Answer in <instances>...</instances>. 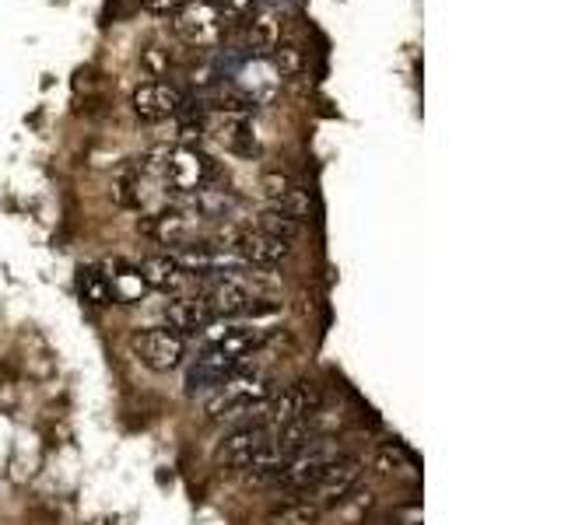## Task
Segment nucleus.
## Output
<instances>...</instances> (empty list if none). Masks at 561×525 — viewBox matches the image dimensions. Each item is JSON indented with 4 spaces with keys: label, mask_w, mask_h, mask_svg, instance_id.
<instances>
[{
    "label": "nucleus",
    "mask_w": 561,
    "mask_h": 525,
    "mask_svg": "<svg viewBox=\"0 0 561 525\" xmlns=\"http://www.w3.org/2000/svg\"><path fill=\"white\" fill-rule=\"evenodd\" d=\"M267 396H271V375L260 372L253 364H242L236 375H228L221 385H215V389L201 396V407L210 420H218L228 410L250 407V402H260Z\"/></svg>",
    "instance_id": "f257e3e1"
},
{
    "label": "nucleus",
    "mask_w": 561,
    "mask_h": 525,
    "mask_svg": "<svg viewBox=\"0 0 561 525\" xmlns=\"http://www.w3.org/2000/svg\"><path fill=\"white\" fill-rule=\"evenodd\" d=\"M207 183H215V162L210 154H204L201 148H165L162 154V186L172 200L193 197L197 189H204Z\"/></svg>",
    "instance_id": "f03ea898"
},
{
    "label": "nucleus",
    "mask_w": 561,
    "mask_h": 525,
    "mask_svg": "<svg viewBox=\"0 0 561 525\" xmlns=\"http://www.w3.org/2000/svg\"><path fill=\"white\" fill-rule=\"evenodd\" d=\"M172 28L186 46L210 49V46H218V39H221L225 18L218 14V8L210 4V0H186V4L175 11Z\"/></svg>",
    "instance_id": "7ed1b4c3"
},
{
    "label": "nucleus",
    "mask_w": 561,
    "mask_h": 525,
    "mask_svg": "<svg viewBox=\"0 0 561 525\" xmlns=\"http://www.w3.org/2000/svg\"><path fill=\"white\" fill-rule=\"evenodd\" d=\"M341 448L337 445H330L323 442V438H316V442L306 448V452H298L291 455V459L277 469V487H285V490H312L316 483H320V477L327 472V466L337 459Z\"/></svg>",
    "instance_id": "20e7f679"
},
{
    "label": "nucleus",
    "mask_w": 561,
    "mask_h": 525,
    "mask_svg": "<svg viewBox=\"0 0 561 525\" xmlns=\"http://www.w3.org/2000/svg\"><path fill=\"white\" fill-rule=\"evenodd\" d=\"M130 105L145 122H162L183 116L190 109V95L175 81H145L134 88Z\"/></svg>",
    "instance_id": "39448f33"
},
{
    "label": "nucleus",
    "mask_w": 561,
    "mask_h": 525,
    "mask_svg": "<svg viewBox=\"0 0 561 525\" xmlns=\"http://www.w3.org/2000/svg\"><path fill=\"white\" fill-rule=\"evenodd\" d=\"M134 354L151 372H175L186 361V337L172 332L169 326L145 329L134 337Z\"/></svg>",
    "instance_id": "423d86ee"
},
{
    "label": "nucleus",
    "mask_w": 561,
    "mask_h": 525,
    "mask_svg": "<svg viewBox=\"0 0 561 525\" xmlns=\"http://www.w3.org/2000/svg\"><path fill=\"white\" fill-rule=\"evenodd\" d=\"M320 410V389L312 382H291L277 396H267V428H285L309 420Z\"/></svg>",
    "instance_id": "0eeeda50"
},
{
    "label": "nucleus",
    "mask_w": 561,
    "mask_h": 525,
    "mask_svg": "<svg viewBox=\"0 0 561 525\" xmlns=\"http://www.w3.org/2000/svg\"><path fill=\"white\" fill-rule=\"evenodd\" d=\"M362 472H365V466H362L358 455H337V459H333V463L327 466V472L320 477V483L312 487V490H316V501H312V504H320V508L344 504L351 494H355V487H358V480H362Z\"/></svg>",
    "instance_id": "6e6552de"
},
{
    "label": "nucleus",
    "mask_w": 561,
    "mask_h": 525,
    "mask_svg": "<svg viewBox=\"0 0 561 525\" xmlns=\"http://www.w3.org/2000/svg\"><path fill=\"white\" fill-rule=\"evenodd\" d=\"M204 133L215 137L225 151L253 158L256 154V137L250 116H232V113H207L204 116Z\"/></svg>",
    "instance_id": "1a4fd4ad"
},
{
    "label": "nucleus",
    "mask_w": 561,
    "mask_h": 525,
    "mask_svg": "<svg viewBox=\"0 0 561 525\" xmlns=\"http://www.w3.org/2000/svg\"><path fill=\"white\" fill-rule=\"evenodd\" d=\"M245 361L239 358H228V354H218V350H204V354H197V361L190 364V372H186V385H190V393H210L215 385H221L228 375H236L239 368Z\"/></svg>",
    "instance_id": "9d476101"
},
{
    "label": "nucleus",
    "mask_w": 561,
    "mask_h": 525,
    "mask_svg": "<svg viewBox=\"0 0 561 525\" xmlns=\"http://www.w3.org/2000/svg\"><path fill=\"white\" fill-rule=\"evenodd\" d=\"M271 442V428L267 424H253V428H232V434L225 438L218 455H221V463L228 466H236V469H245L250 466L253 455Z\"/></svg>",
    "instance_id": "9b49d317"
},
{
    "label": "nucleus",
    "mask_w": 561,
    "mask_h": 525,
    "mask_svg": "<svg viewBox=\"0 0 561 525\" xmlns=\"http://www.w3.org/2000/svg\"><path fill=\"white\" fill-rule=\"evenodd\" d=\"M210 323V312L204 305L201 294H190V298H175V302L165 308V326L180 337H197L201 329H207Z\"/></svg>",
    "instance_id": "f8f14e48"
},
{
    "label": "nucleus",
    "mask_w": 561,
    "mask_h": 525,
    "mask_svg": "<svg viewBox=\"0 0 561 525\" xmlns=\"http://www.w3.org/2000/svg\"><path fill=\"white\" fill-rule=\"evenodd\" d=\"M277 43H280V28H277V18L271 11H256V14L242 18V46L250 57H256V60L271 57V49Z\"/></svg>",
    "instance_id": "ddd939ff"
},
{
    "label": "nucleus",
    "mask_w": 561,
    "mask_h": 525,
    "mask_svg": "<svg viewBox=\"0 0 561 525\" xmlns=\"http://www.w3.org/2000/svg\"><path fill=\"white\" fill-rule=\"evenodd\" d=\"M140 273H145V284L154 288V291H183L190 284V273L183 270V262L175 259L172 253L169 256H151L145 259V267H140Z\"/></svg>",
    "instance_id": "4468645a"
},
{
    "label": "nucleus",
    "mask_w": 561,
    "mask_h": 525,
    "mask_svg": "<svg viewBox=\"0 0 561 525\" xmlns=\"http://www.w3.org/2000/svg\"><path fill=\"white\" fill-rule=\"evenodd\" d=\"M105 277H110V288H113V302H123V305H134L140 302L151 288L145 284V273L140 267H130V262H110V267H102Z\"/></svg>",
    "instance_id": "2eb2a0df"
},
{
    "label": "nucleus",
    "mask_w": 561,
    "mask_h": 525,
    "mask_svg": "<svg viewBox=\"0 0 561 525\" xmlns=\"http://www.w3.org/2000/svg\"><path fill=\"white\" fill-rule=\"evenodd\" d=\"M78 291L88 305H95V308H105V305H113V288H110V277H105L102 267H84L78 273Z\"/></svg>",
    "instance_id": "dca6fc26"
},
{
    "label": "nucleus",
    "mask_w": 561,
    "mask_h": 525,
    "mask_svg": "<svg viewBox=\"0 0 561 525\" xmlns=\"http://www.w3.org/2000/svg\"><path fill=\"white\" fill-rule=\"evenodd\" d=\"M323 508L312 501H288L271 512V525H320Z\"/></svg>",
    "instance_id": "f3484780"
},
{
    "label": "nucleus",
    "mask_w": 561,
    "mask_h": 525,
    "mask_svg": "<svg viewBox=\"0 0 561 525\" xmlns=\"http://www.w3.org/2000/svg\"><path fill=\"white\" fill-rule=\"evenodd\" d=\"M256 228L263 235H274V238H280V242H295L298 235H302V221H295V218H288V214H280V210H274V207H267L263 214L256 218Z\"/></svg>",
    "instance_id": "a211bd4d"
},
{
    "label": "nucleus",
    "mask_w": 561,
    "mask_h": 525,
    "mask_svg": "<svg viewBox=\"0 0 561 525\" xmlns=\"http://www.w3.org/2000/svg\"><path fill=\"white\" fill-rule=\"evenodd\" d=\"M271 63V70L277 78H295V74H302V67H306V52L298 49V46H291V43H285V46H274L271 49V57H263Z\"/></svg>",
    "instance_id": "6ab92c4d"
},
{
    "label": "nucleus",
    "mask_w": 561,
    "mask_h": 525,
    "mask_svg": "<svg viewBox=\"0 0 561 525\" xmlns=\"http://www.w3.org/2000/svg\"><path fill=\"white\" fill-rule=\"evenodd\" d=\"M376 466H379L382 472H403V477H417V463L411 459V452L403 448V445H397V442H390V445H382V448H379Z\"/></svg>",
    "instance_id": "aec40b11"
},
{
    "label": "nucleus",
    "mask_w": 561,
    "mask_h": 525,
    "mask_svg": "<svg viewBox=\"0 0 561 525\" xmlns=\"http://www.w3.org/2000/svg\"><path fill=\"white\" fill-rule=\"evenodd\" d=\"M140 67H145L154 81H165V78H169V70H172L169 49H165V46H148L145 52H140Z\"/></svg>",
    "instance_id": "412c9836"
},
{
    "label": "nucleus",
    "mask_w": 561,
    "mask_h": 525,
    "mask_svg": "<svg viewBox=\"0 0 561 525\" xmlns=\"http://www.w3.org/2000/svg\"><path fill=\"white\" fill-rule=\"evenodd\" d=\"M210 4L218 8V14L225 18V25H228V22H242V18L256 8V0H210Z\"/></svg>",
    "instance_id": "4be33fe9"
},
{
    "label": "nucleus",
    "mask_w": 561,
    "mask_h": 525,
    "mask_svg": "<svg viewBox=\"0 0 561 525\" xmlns=\"http://www.w3.org/2000/svg\"><path fill=\"white\" fill-rule=\"evenodd\" d=\"M260 186H263V192H267V200H277V197H285V192L291 189V186H298L291 175H285V172H267L260 179Z\"/></svg>",
    "instance_id": "5701e85b"
},
{
    "label": "nucleus",
    "mask_w": 561,
    "mask_h": 525,
    "mask_svg": "<svg viewBox=\"0 0 561 525\" xmlns=\"http://www.w3.org/2000/svg\"><path fill=\"white\" fill-rule=\"evenodd\" d=\"M186 0H145L148 11H172V8H183Z\"/></svg>",
    "instance_id": "b1692460"
},
{
    "label": "nucleus",
    "mask_w": 561,
    "mask_h": 525,
    "mask_svg": "<svg viewBox=\"0 0 561 525\" xmlns=\"http://www.w3.org/2000/svg\"><path fill=\"white\" fill-rule=\"evenodd\" d=\"M393 525H421V515L417 512H408V515H400Z\"/></svg>",
    "instance_id": "393cba45"
}]
</instances>
